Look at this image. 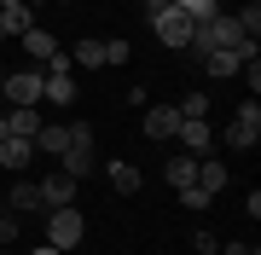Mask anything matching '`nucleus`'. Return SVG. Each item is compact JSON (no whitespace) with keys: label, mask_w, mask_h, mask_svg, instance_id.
Masks as SVG:
<instances>
[{"label":"nucleus","mask_w":261,"mask_h":255,"mask_svg":"<svg viewBox=\"0 0 261 255\" xmlns=\"http://www.w3.org/2000/svg\"><path fill=\"white\" fill-rule=\"evenodd\" d=\"M215 6H221V12H226V6H232V0H215Z\"/></svg>","instance_id":"30"},{"label":"nucleus","mask_w":261,"mask_h":255,"mask_svg":"<svg viewBox=\"0 0 261 255\" xmlns=\"http://www.w3.org/2000/svg\"><path fill=\"white\" fill-rule=\"evenodd\" d=\"M0 93H6V104H41V64L6 70V76H0Z\"/></svg>","instance_id":"5"},{"label":"nucleus","mask_w":261,"mask_h":255,"mask_svg":"<svg viewBox=\"0 0 261 255\" xmlns=\"http://www.w3.org/2000/svg\"><path fill=\"white\" fill-rule=\"evenodd\" d=\"M203 70H209V76H238L244 58L238 52H203Z\"/></svg>","instance_id":"20"},{"label":"nucleus","mask_w":261,"mask_h":255,"mask_svg":"<svg viewBox=\"0 0 261 255\" xmlns=\"http://www.w3.org/2000/svg\"><path fill=\"white\" fill-rule=\"evenodd\" d=\"M186 52H197V58H203V52H238V58H261V47H255L250 35H244V29H238V18H232V12H215L209 23H197V35H192V47H186Z\"/></svg>","instance_id":"1"},{"label":"nucleus","mask_w":261,"mask_h":255,"mask_svg":"<svg viewBox=\"0 0 261 255\" xmlns=\"http://www.w3.org/2000/svg\"><path fill=\"white\" fill-rule=\"evenodd\" d=\"M105 174H111V191H122V197H134V191H140V180H145L140 168H134V162H122V157H116Z\"/></svg>","instance_id":"17"},{"label":"nucleus","mask_w":261,"mask_h":255,"mask_svg":"<svg viewBox=\"0 0 261 255\" xmlns=\"http://www.w3.org/2000/svg\"><path fill=\"white\" fill-rule=\"evenodd\" d=\"M12 209H47L41 203V180H12Z\"/></svg>","instance_id":"19"},{"label":"nucleus","mask_w":261,"mask_h":255,"mask_svg":"<svg viewBox=\"0 0 261 255\" xmlns=\"http://www.w3.org/2000/svg\"><path fill=\"white\" fill-rule=\"evenodd\" d=\"M168 6H174V0H140V12H145V18H151V23H157V18H163V12H168Z\"/></svg>","instance_id":"27"},{"label":"nucleus","mask_w":261,"mask_h":255,"mask_svg":"<svg viewBox=\"0 0 261 255\" xmlns=\"http://www.w3.org/2000/svg\"><path fill=\"white\" fill-rule=\"evenodd\" d=\"M128 58H134L128 41H105V64H128Z\"/></svg>","instance_id":"26"},{"label":"nucleus","mask_w":261,"mask_h":255,"mask_svg":"<svg viewBox=\"0 0 261 255\" xmlns=\"http://www.w3.org/2000/svg\"><path fill=\"white\" fill-rule=\"evenodd\" d=\"M75 186H82V180H70L64 168H58V174L41 180V203H47V209H64V203H75Z\"/></svg>","instance_id":"10"},{"label":"nucleus","mask_w":261,"mask_h":255,"mask_svg":"<svg viewBox=\"0 0 261 255\" xmlns=\"http://www.w3.org/2000/svg\"><path fill=\"white\" fill-rule=\"evenodd\" d=\"M70 64H75V70H105V41H99V35L75 41V47H70Z\"/></svg>","instance_id":"14"},{"label":"nucleus","mask_w":261,"mask_h":255,"mask_svg":"<svg viewBox=\"0 0 261 255\" xmlns=\"http://www.w3.org/2000/svg\"><path fill=\"white\" fill-rule=\"evenodd\" d=\"M151 29H157V41H163L168 52H186V47H192V35H197V23H192V18H186L180 6H168L163 18L151 23Z\"/></svg>","instance_id":"4"},{"label":"nucleus","mask_w":261,"mask_h":255,"mask_svg":"<svg viewBox=\"0 0 261 255\" xmlns=\"http://www.w3.org/2000/svg\"><path fill=\"white\" fill-rule=\"evenodd\" d=\"M174 139H180V151H186V157H203L209 145H215V128H209V116H186Z\"/></svg>","instance_id":"9"},{"label":"nucleus","mask_w":261,"mask_h":255,"mask_svg":"<svg viewBox=\"0 0 261 255\" xmlns=\"http://www.w3.org/2000/svg\"><path fill=\"white\" fill-rule=\"evenodd\" d=\"M180 122H186V116H180L174 104H145V122H140V133H145L151 145H157V139H174V133H180Z\"/></svg>","instance_id":"7"},{"label":"nucleus","mask_w":261,"mask_h":255,"mask_svg":"<svg viewBox=\"0 0 261 255\" xmlns=\"http://www.w3.org/2000/svg\"><path fill=\"white\" fill-rule=\"evenodd\" d=\"M58 168H64L70 180H87V174L99 168V139H93L87 122H70V145L58 151Z\"/></svg>","instance_id":"2"},{"label":"nucleus","mask_w":261,"mask_h":255,"mask_svg":"<svg viewBox=\"0 0 261 255\" xmlns=\"http://www.w3.org/2000/svg\"><path fill=\"white\" fill-rule=\"evenodd\" d=\"M215 255H261V249H255V244H238V238H232V244H221Z\"/></svg>","instance_id":"28"},{"label":"nucleus","mask_w":261,"mask_h":255,"mask_svg":"<svg viewBox=\"0 0 261 255\" xmlns=\"http://www.w3.org/2000/svg\"><path fill=\"white\" fill-rule=\"evenodd\" d=\"M18 41H23V52L35 58V64H47V58L58 52V41H53V29H41V23H35V29H23Z\"/></svg>","instance_id":"13"},{"label":"nucleus","mask_w":261,"mask_h":255,"mask_svg":"<svg viewBox=\"0 0 261 255\" xmlns=\"http://www.w3.org/2000/svg\"><path fill=\"white\" fill-rule=\"evenodd\" d=\"M174 110H180V116H209V99H203V93H186Z\"/></svg>","instance_id":"23"},{"label":"nucleus","mask_w":261,"mask_h":255,"mask_svg":"<svg viewBox=\"0 0 261 255\" xmlns=\"http://www.w3.org/2000/svg\"><path fill=\"white\" fill-rule=\"evenodd\" d=\"M41 122H47V116H41V104H12V110L0 116V133H12V139H35Z\"/></svg>","instance_id":"8"},{"label":"nucleus","mask_w":261,"mask_h":255,"mask_svg":"<svg viewBox=\"0 0 261 255\" xmlns=\"http://www.w3.org/2000/svg\"><path fill=\"white\" fill-rule=\"evenodd\" d=\"M180 203H186V209H209L215 197H209V191H203V186H180Z\"/></svg>","instance_id":"24"},{"label":"nucleus","mask_w":261,"mask_h":255,"mask_svg":"<svg viewBox=\"0 0 261 255\" xmlns=\"http://www.w3.org/2000/svg\"><path fill=\"white\" fill-rule=\"evenodd\" d=\"M226 174H232V168H226V162H215V157H197V180H192V186H203L209 197H221Z\"/></svg>","instance_id":"12"},{"label":"nucleus","mask_w":261,"mask_h":255,"mask_svg":"<svg viewBox=\"0 0 261 255\" xmlns=\"http://www.w3.org/2000/svg\"><path fill=\"white\" fill-rule=\"evenodd\" d=\"M174 6H180V12H186V18H192V23H209V18H215V12H221V6H215V0H174Z\"/></svg>","instance_id":"21"},{"label":"nucleus","mask_w":261,"mask_h":255,"mask_svg":"<svg viewBox=\"0 0 261 255\" xmlns=\"http://www.w3.org/2000/svg\"><path fill=\"white\" fill-rule=\"evenodd\" d=\"M215 249H221V238H215L209 226H197L192 232V255H215Z\"/></svg>","instance_id":"22"},{"label":"nucleus","mask_w":261,"mask_h":255,"mask_svg":"<svg viewBox=\"0 0 261 255\" xmlns=\"http://www.w3.org/2000/svg\"><path fill=\"white\" fill-rule=\"evenodd\" d=\"M18 238V209H0V249Z\"/></svg>","instance_id":"25"},{"label":"nucleus","mask_w":261,"mask_h":255,"mask_svg":"<svg viewBox=\"0 0 261 255\" xmlns=\"http://www.w3.org/2000/svg\"><path fill=\"white\" fill-rule=\"evenodd\" d=\"M64 6H70V0H64Z\"/></svg>","instance_id":"32"},{"label":"nucleus","mask_w":261,"mask_h":255,"mask_svg":"<svg viewBox=\"0 0 261 255\" xmlns=\"http://www.w3.org/2000/svg\"><path fill=\"white\" fill-rule=\"evenodd\" d=\"M70 145V122H41V133H35V151L41 157H58Z\"/></svg>","instance_id":"15"},{"label":"nucleus","mask_w":261,"mask_h":255,"mask_svg":"<svg viewBox=\"0 0 261 255\" xmlns=\"http://www.w3.org/2000/svg\"><path fill=\"white\" fill-rule=\"evenodd\" d=\"M0 6H18V0H0Z\"/></svg>","instance_id":"31"},{"label":"nucleus","mask_w":261,"mask_h":255,"mask_svg":"<svg viewBox=\"0 0 261 255\" xmlns=\"http://www.w3.org/2000/svg\"><path fill=\"white\" fill-rule=\"evenodd\" d=\"M163 180H168V186H192V180H197V157H186V151H174V157H168L163 162Z\"/></svg>","instance_id":"16"},{"label":"nucleus","mask_w":261,"mask_h":255,"mask_svg":"<svg viewBox=\"0 0 261 255\" xmlns=\"http://www.w3.org/2000/svg\"><path fill=\"white\" fill-rule=\"evenodd\" d=\"M29 162H35V139H0V168H12V174H23Z\"/></svg>","instance_id":"11"},{"label":"nucleus","mask_w":261,"mask_h":255,"mask_svg":"<svg viewBox=\"0 0 261 255\" xmlns=\"http://www.w3.org/2000/svg\"><path fill=\"white\" fill-rule=\"evenodd\" d=\"M255 139H261V104H255V99H244V104H238V116H232V128H226V145H232V151H250Z\"/></svg>","instance_id":"6"},{"label":"nucleus","mask_w":261,"mask_h":255,"mask_svg":"<svg viewBox=\"0 0 261 255\" xmlns=\"http://www.w3.org/2000/svg\"><path fill=\"white\" fill-rule=\"evenodd\" d=\"M35 255H64V249H53V244H41V249H35Z\"/></svg>","instance_id":"29"},{"label":"nucleus","mask_w":261,"mask_h":255,"mask_svg":"<svg viewBox=\"0 0 261 255\" xmlns=\"http://www.w3.org/2000/svg\"><path fill=\"white\" fill-rule=\"evenodd\" d=\"M23 29H35V12H29L23 0L18 6H0V35H23Z\"/></svg>","instance_id":"18"},{"label":"nucleus","mask_w":261,"mask_h":255,"mask_svg":"<svg viewBox=\"0 0 261 255\" xmlns=\"http://www.w3.org/2000/svg\"><path fill=\"white\" fill-rule=\"evenodd\" d=\"M82 232H87V220H82V209H75V203H64V209H47V244L53 249H75V244H82Z\"/></svg>","instance_id":"3"}]
</instances>
